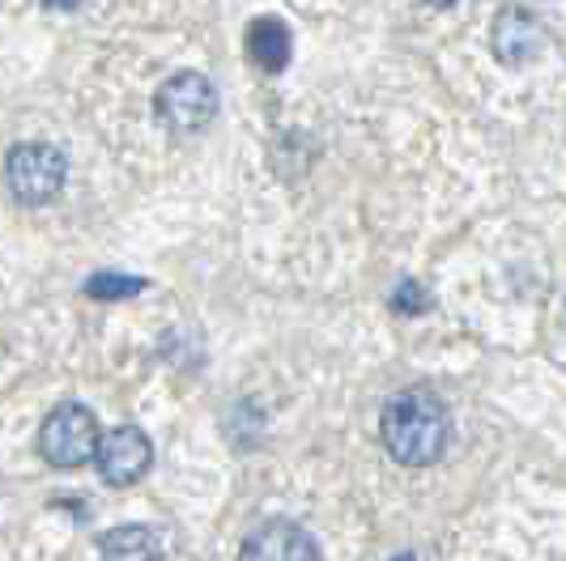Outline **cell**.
Segmentation results:
<instances>
[{
    "label": "cell",
    "instance_id": "6da1fadb",
    "mask_svg": "<svg viewBox=\"0 0 566 561\" xmlns=\"http://www.w3.org/2000/svg\"><path fill=\"white\" fill-rule=\"evenodd\" d=\"M379 434H384V447H388V455L397 464L426 468V464H434L448 451L452 421H448V409H443L439 395L426 392V388H409V392L388 400Z\"/></svg>",
    "mask_w": 566,
    "mask_h": 561
},
{
    "label": "cell",
    "instance_id": "7a4b0ae2",
    "mask_svg": "<svg viewBox=\"0 0 566 561\" xmlns=\"http://www.w3.org/2000/svg\"><path fill=\"white\" fill-rule=\"evenodd\" d=\"M64 179H69V158L48 140L13 145L4 158V183L22 204H52L64 192Z\"/></svg>",
    "mask_w": 566,
    "mask_h": 561
},
{
    "label": "cell",
    "instance_id": "3957f363",
    "mask_svg": "<svg viewBox=\"0 0 566 561\" xmlns=\"http://www.w3.org/2000/svg\"><path fill=\"white\" fill-rule=\"evenodd\" d=\"M98 443H103L98 421L77 400L56 404L39 425V451L52 468H82L90 459H98Z\"/></svg>",
    "mask_w": 566,
    "mask_h": 561
},
{
    "label": "cell",
    "instance_id": "277c9868",
    "mask_svg": "<svg viewBox=\"0 0 566 561\" xmlns=\"http://www.w3.org/2000/svg\"><path fill=\"white\" fill-rule=\"evenodd\" d=\"M154 112L170 133H200L213 115H218V89L205 73H175L158 85L154 94Z\"/></svg>",
    "mask_w": 566,
    "mask_h": 561
},
{
    "label": "cell",
    "instance_id": "5b68a950",
    "mask_svg": "<svg viewBox=\"0 0 566 561\" xmlns=\"http://www.w3.org/2000/svg\"><path fill=\"white\" fill-rule=\"evenodd\" d=\"M149 464H154V443L145 438V430L119 425L112 434H103V443H98V473H103L107 485L128 489V485H137L149 473Z\"/></svg>",
    "mask_w": 566,
    "mask_h": 561
},
{
    "label": "cell",
    "instance_id": "8992f818",
    "mask_svg": "<svg viewBox=\"0 0 566 561\" xmlns=\"http://www.w3.org/2000/svg\"><path fill=\"white\" fill-rule=\"evenodd\" d=\"M239 561H319V544L307 528L290 519H269L243 540Z\"/></svg>",
    "mask_w": 566,
    "mask_h": 561
},
{
    "label": "cell",
    "instance_id": "52a82bcc",
    "mask_svg": "<svg viewBox=\"0 0 566 561\" xmlns=\"http://www.w3.org/2000/svg\"><path fill=\"white\" fill-rule=\"evenodd\" d=\"M490 43H494V56L503 60V64H524V60L533 56L541 47V27L537 18H528L524 9H503L499 18H494V34H490Z\"/></svg>",
    "mask_w": 566,
    "mask_h": 561
},
{
    "label": "cell",
    "instance_id": "ba28073f",
    "mask_svg": "<svg viewBox=\"0 0 566 561\" xmlns=\"http://www.w3.org/2000/svg\"><path fill=\"white\" fill-rule=\"evenodd\" d=\"M248 56L264 73H282L294 56V39H290V27L282 18H255L248 27Z\"/></svg>",
    "mask_w": 566,
    "mask_h": 561
},
{
    "label": "cell",
    "instance_id": "9c48e42d",
    "mask_svg": "<svg viewBox=\"0 0 566 561\" xmlns=\"http://www.w3.org/2000/svg\"><path fill=\"white\" fill-rule=\"evenodd\" d=\"M98 561H163V540L142 523H124L98 540Z\"/></svg>",
    "mask_w": 566,
    "mask_h": 561
},
{
    "label": "cell",
    "instance_id": "30bf717a",
    "mask_svg": "<svg viewBox=\"0 0 566 561\" xmlns=\"http://www.w3.org/2000/svg\"><path fill=\"white\" fill-rule=\"evenodd\" d=\"M137 294H145V277H128L115 268H103L85 280V298H94V303H128Z\"/></svg>",
    "mask_w": 566,
    "mask_h": 561
},
{
    "label": "cell",
    "instance_id": "8fae6325",
    "mask_svg": "<svg viewBox=\"0 0 566 561\" xmlns=\"http://www.w3.org/2000/svg\"><path fill=\"white\" fill-rule=\"evenodd\" d=\"M430 307V294H426L418 280H400L397 294H392V310H400V315H422V310Z\"/></svg>",
    "mask_w": 566,
    "mask_h": 561
},
{
    "label": "cell",
    "instance_id": "7c38bea8",
    "mask_svg": "<svg viewBox=\"0 0 566 561\" xmlns=\"http://www.w3.org/2000/svg\"><path fill=\"white\" fill-rule=\"evenodd\" d=\"M82 0H43V9H60V13H69V9H77Z\"/></svg>",
    "mask_w": 566,
    "mask_h": 561
},
{
    "label": "cell",
    "instance_id": "4fadbf2b",
    "mask_svg": "<svg viewBox=\"0 0 566 561\" xmlns=\"http://www.w3.org/2000/svg\"><path fill=\"white\" fill-rule=\"evenodd\" d=\"M430 4H439V9H448V4H455V0H430Z\"/></svg>",
    "mask_w": 566,
    "mask_h": 561
},
{
    "label": "cell",
    "instance_id": "5bb4252c",
    "mask_svg": "<svg viewBox=\"0 0 566 561\" xmlns=\"http://www.w3.org/2000/svg\"><path fill=\"white\" fill-rule=\"evenodd\" d=\"M392 561H418L413 553H400V558H392Z\"/></svg>",
    "mask_w": 566,
    "mask_h": 561
}]
</instances>
